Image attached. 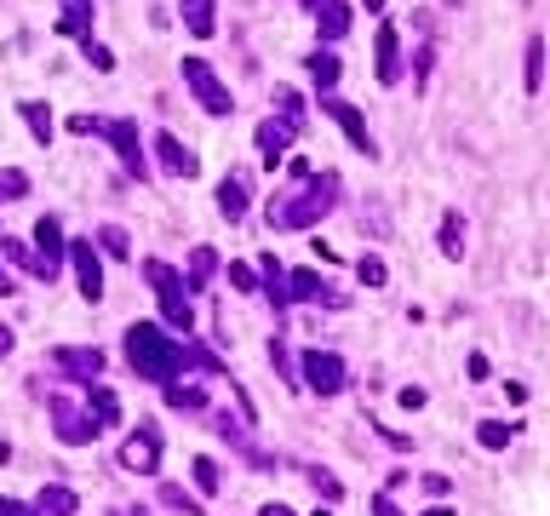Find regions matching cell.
I'll return each mask as SVG.
<instances>
[{"mask_svg":"<svg viewBox=\"0 0 550 516\" xmlns=\"http://www.w3.org/2000/svg\"><path fill=\"white\" fill-rule=\"evenodd\" d=\"M127 362L138 379H155V385H172L184 367H218V356H207L201 344H172L161 327H149V321H138L127 327Z\"/></svg>","mask_w":550,"mask_h":516,"instance_id":"6da1fadb","label":"cell"},{"mask_svg":"<svg viewBox=\"0 0 550 516\" xmlns=\"http://www.w3.org/2000/svg\"><path fill=\"white\" fill-rule=\"evenodd\" d=\"M333 201H338V178L333 172H310V178H298V190L275 195L264 218H270V230H310L333 213Z\"/></svg>","mask_w":550,"mask_h":516,"instance_id":"7a4b0ae2","label":"cell"},{"mask_svg":"<svg viewBox=\"0 0 550 516\" xmlns=\"http://www.w3.org/2000/svg\"><path fill=\"white\" fill-rule=\"evenodd\" d=\"M144 276H149V287L161 293V316H167L172 327H184V333H190V327H195V304H190V281H184L178 270H172V264H161V258H149V264H144Z\"/></svg>","mask_w":550,"mask_h":516,"instance_id":"3957f363","label":"cell"},{"mask_svg":"<svg viewBox=\"0 0 550 516\" xmlns=\"http://www.w3.org/2000/svg\"><path fill=\"white\" fill-rule=\"evenodd\" d=\"M46 413H52V430H58V442H69V448H81V442H92L104 425L92 419V408H86V396H52L46 402Z\"/></svg>","mask_w":550,"mask_h":516,"instance_id":"277c9868","label":"cell"},{"mask_svg":"<svg viewBox=\"0 0 550 516\" xmlns=\"http://www.w3.org/2000/svg\"><path fill=\"white\" fill-rule=\"evenodd\" d=\"M178 75H184V86H190L195 98H201V109H207V115H230V109H235L230 86L212 75V64H201V58H184V69H178Z\"/></svg>","mask_w":550,"mask_h":516,"instance_id":"5b68a950","label":"cell"},{"mask_svg":"<svg viewBox=\"0 0 550 516\" xmlns=\"http://www.w3.org/2000/svg\"><path fill=\"white\" fill-rule=\"evenodd\" d=\"M304 385L316 396H338L344 390V356L338 350H304Z\"/></svg>","mask_w":550,"mask_h":516,"instance_id":"8992f818","label":"cell"},{"mask_svg":"<svg viewBox=\"0 0 550 516\" xmlns=\"http://www.w3.org/2000/svg\"><path fill=\"white\" fill-rule=\"evenodd\" d=\"M98 132L109 138V144H115L121 149V161H127V172H132V178H144V138H138V127H132V121H98Z\"/></svg>","mask_w":550,"mask_h":516,"instance_id":"52a82bcc","label":"cell"},{"mask_svg":"<svg viewBox=\"0 0 550 516\" xmlns=\"http://www.w3.org/2000/svg\"><path fill=\"white\" fill-rule=\"evenodd\" d=\"M69 264H75V281H81V299H86V304H98V299H104L98 247H92V241H69Z\"/></svg>","mask_w":550,"mask_h":516,"instance_id":"ba28073f","label":"cell"},{"mask_svg":"<svg viewBox=\"0 0 550 516\" xmlns=\"http://www.w3.org/2000/svg\"><path fill=\"white\" fill-rule=\"evenodd\" d=\"M35 247H41V258H46V281H58V270H64V258H69V241H64V224H58L52 213L35 224Z\"/></svg>","mask_w":550,"mask_h":516,"instance_id":"9c48e42d","label":"cell"},{"mask_svg":"<svg viewBox=\"0 0 550 516\" xmlns=\"http://www.w3.org/2000/svg\"><path fill=\"white\" fill-rule=\"evenodd\" d=\"M373 69H379V81L384 86H396L401 81V41H396V29H379V35H373Z\"/></svg>","mask_w":550,"mask_h":516,"instance_id":"30bf717a","label":"cell"},{"mask_svg":"<svg viewBox=\"0 0 550 516\" xmlns=\"http://www.w3.org/2000/svg\"><path fill=\"white\" fill-rule=\"evenodd\" d=\"M321 109H327V115L338 121V127H344V138H350L356 149H367V155L379 149V144H373V132H367V121H361V109H350V104H338L333 92H327V98H321Z\"/></svg>","mask_w":550,"mask_h":516,"instance_id":"8fae6325","label":"cell"},{"mask_svg":"<svg viewBox=\"0 0 550 516\" xmlns=\"http://www.w3.org/2000/svg\"><path fill=\"white\" fill-rule=\"evenodd\" d=\"M121 465H127V471H155V465H161V436H155L149 425L144 430H132V442L127 448H121Z\"/></svg>","mask_w":550,"mask_h":516,"instance_id":"7c38bea8","label":"cell"},{"mask_svg":"<svg viewBox=\"0 0 550 516\" xmlns=\"http://www.w3.org/2000/svg\"><path fill=\"white\" fill-rule=\"evenodd\" d=\"M293 121H264V127H258V155H264V167H281V155H287V144H293Z\"/></svg>","mask_w":550,"mask_h":516,"instance_id":"4fadbf2b","label":"cell"},{"mask_svg":"<svg viewBox=\"0 0 550 516\" xmlns=\"http://www.w3.org/2000/svg\"><path fill=\"white\" fill-rule=\"evenodd\" d=\"M52 362L64 367V373H75V379H98V373H104V350H81V344H64Z\"/></svg>","mask_w":550,"mask_h":516,"instance_id":"5bb4252c","label":"cell"},{"mask_svg":"<svg viewBox=\"0 0 550 516\" xmlns=\"http://www.w3.org/2000/svg\"><path fill=\"white\" fill-rule=\"evenodd\" d=\"M155 155H161V167L172 172V178H195V172H201V167H195V155L184 149L172 132H161V138H155Z\"/></svg>","mask_w":550,"mask_h":516,"instance_id":"9a60e30c","label":"cell"},{"mask_svg":"<svg viewBox=\"0 0 550 516\" xmlns=\"http://www.w3.org/2000/svg\"><path fill=\"white\" fill-rule=\"evenodd\" d=\"M178 18H184V29H190L195 41L218 35V12H212V0H178Z\"/></svg>","mask_w":550,"mask_h":516,"instance_id":"2e32d148","label":"cell"},{"mask_svg":"<svg viewBox=\"0 0 550 516\" xmlns=\"http://www.w3.org/2000/svg\"><path fill=\"white\" fill-rule=\"evenodd\" d=\"M310 6H316V23H321L327 41H344V35H350V6H344V0H310Z\"/></svg>","mask_w":550,"mask_h":516,"instance_id":"e0dca14e","label":"cell"},{"mask_svg":"<svg viewBox=\"0 0 550 516\" xmlns=\"http://www.w3.org/2000/svg\"><path fill=\"white\" fill-rule=\"evenodd\" d=\"M86 408H92V419H98V425L109 430V425H121V396L109 385H92L86 390Z\"/></svg>","mask_w":550,"mask_h":516,"instance_id":"ac0fdd59","label":"cell"},{"mask_svg":"<svg viewBox=\"0 0 550 516\" xmlns=\"http://www.w3.org/2000/svg\"><path fill=\"white\" fill-rule=\"evenodd\" d=\"M35 511H41V516H75V511H81V499H75L69 488H41Z\"/></svg>","mask_w":550,"mask_h":516,"instance_id":"d6986e66","label":"cell"},{"mask_svg":"<svg viewBox=\"0 0 550 516\" xmlns=\"http://www.w3.org/2000/svg\"><path fill=\"white\" fill-rule=\"evenodd\" d=\"M218 207H224V218L235 224V218L247 213V178H224V184H218Z\"/></svg>","mask_w":550,"mask_h":516,"instance_id":"ffe728a7","label":"cell"},{"mask_svg":"<svg viewBox=\"0 0 550 516\" xmlns=\"http://www.w3.org/2000/svg\"><path fill=\"white\" fill-rule=\"evenodd\" d=\"M212 270H218V253H212V247H195V253H190V276H184V281H190V293L207 287Z\"/></svg>","mask_w":550,"mask_h":516,"instance_id":"44dd1931","label":"cell"},{"mask_svg":"<svg viewBox=\"0 0 550 516\" xmlns=\"http://www.w3.org/2000/svg\"><path fill=\"white\" fill-rule=\"evenodd\" d=\"M310 75H316V86H321V98H327V92L338 86V75H344V69H338V58H333V52H316V58H310Z\"/></svg>","mask_w":550,"mask_h":516,"instance_id":"7402d4cb","label":"cell"},{"mask_svg":"<svg viewBox=\"0 0 550 516\" xmlns=\"http://www.w3.org/2000/svg\"><path fill=\"white\" fill-rule=\"evenodd\" d=\"M167 402H172V408H184V413H201V408H207V390H201V385H167Z\"/></svg>","mask_w":550,"mask_h":516,"instance_id":"603a6c76","label":"cell"},{"mask_svg":"<svg viewBox=\"0 0 550 516\" xmlns=\"http://www.w3.org/2000/svg\"><path fill=\"white\" fill-rule=\"evenodd\" d=\"M476 442L499 453V448H510V442H516V430H510V425H499V419H482V425H476Z\"/></svg>","mask_w":550,"mask_h":516,"instance_id":"cb8c5ba5","label":"cell"},{"mask_svg":"<svg viewBox=\"0 0 550 516\" xmlns=\"http://www.w3.org/2000/svg\"><path fill=\"white\" fill-rule=\"evenodd\" d=\"M23 109V121H29V132L41 138V144H52V109L46 104H18Z\"/></svg>","mask_w":550,"mask_h":516,"instance_id":"d4e9b609","label":"cell"},{"mask_svg":"<svg viewBox=\"0 0 550 516\" xmlns=\"http://www.w3.org/2000/svg\"><path fill=\"white\" fill-rule=\"evenodd\" d=\"M0 253H6V258H18L29 276H41V281H46V258H41V253H29L23 241H0Z\"/></svg>","mask_w":550,"mask_h":516,"instance_id":"484cf974","label":"cell"},{"mask_svg":"<svg viewBox=\"0 0 550 516\" xmlns=\"http://www.w3.org/2000/svg\"><path fill=\"white\" fill-rule=\"evenodd\" d=\"M539 86H545V41L533 35L527 41V92H539Z\"/></svg>","mask_w":550,"mask_h":516,"instance_id":"4316f807","label":"cell"},{"mask_svg":"<svg viewBox=\"0 0 550 516\" xmlns=\"http://www.w3.org/2000/svg\"><path fill=\"white\" fill-rule=\"evenodd\" d=\"M442 253H447V258H459V253H464V224H459V213H447V218H442Z\"/></svg>","mask_w":550,"mask_h":516,"instance_id":"83f0119b","label":"cell"},{"mask_svg":"<svg viewBox=\"0 0 550 516\" xmlns=\"http://www.w3.org/2000/svg\"><path fill=\"white\" fill-rule=\"evenodd\" d=\"M98 247H104V253H109V258H127V253H132V241H127V230H115V224H104V230H98Z\"/></svg>","mask_w":550,"mask_h":516,"instance_id":"f1b7e54d","label":"cell"},{"mask_svg":"<svg viewBox=\"0 0 550 516\" xmlns=\"http://www.w3.org/2000/svg\"><path fill=\"white\" fill-rule=\"evenodd\" d=\"M356 276H361V287H384V281H390V270H384L379 258H361V264H356Z\"/></svg>","mask_w":550,"mask_h":516,"instance_id":"f546056e","label":"cell"},{"mask_svg":"<svg viewBox=\"0 0 550 516\" xmlns=\"http://www.w3.org/2000/svg\"><path fill=\"white\" fill-rule=\"evenodd\" d=\"M190 471H195V488H201V493H218V465H212V459H195Z\"/></svg>","mask_w":550,"mask_h":516,"instance_id":"4dcf8cb0","label":"cell"},{"mask_svg":"<svg viewBox=\"0 0 550 516\" xmlns=\"http://www.w3.org/2000/svg\"><path fill=\"white\" fill-rule=\"evenodd\" d=\"M23 190H29V178H23V172H12V167L0 172V195H6V201H18Z\"/></svg>","mask_w":550,"mask_h":516,"instance_id":"1f68e13d","label":"cell"},{"mask_svg":"<svg viewBox=\"0 0 550 516\" xmlns=\"http://www.w3.org/2000/svg\"><path fill=\"white\" fill-rule=\"evenodd\" d=\"M310 482H316V493H321V499H344V488H338V476H333V471H310Z\"/></svg>","mask_w":550,"mask_h":516,"instance_id":"d6a6232c","label":"cell"},{"mask_svg":"<svg viewBox=\"0 0 550 516\" xmlns=\"http://www.w3.org/2000/svg\"><path fill=\"white\" fill-rule=\"evenodd\" d=\"M86 46V64L92 69H115V58H109V46H98V41H81Z\"/></svg>","mask_w":550,"mask_h":516,"instance_id":"836d02e7","label":"cell"},{"mask_svg":"<svg viewBox=\"0 0 550 516\" xmlns=\"http://www.w3.org/2000/svg\"><path fill=\"white\" fill-rule=\"evenodd\" d=\"M230 287H241V293H253L258 287V276L247 270V264H230Z\"/></svg>","mask_w":550,"mask_h":516,"instance_id":"e575fe53","label":"cell"},{"mask_svg":"<svg viewBox=\"0 0 550 516\" xmlns=\"http://www.w3.org/2000/svg\"><path fill=\"white\" fill-rule=\"evenodd\" d=\"M270 362L281 367V379H293V362H287V344H281V339H270Z\"/></svg>","mask_w":550,"mask_h":516,"instance_id":"d590c367","label":"cell"},{"mask_svg":"<svg viewBox=\"0 0 550 516\" xmlns=\"http://www.w3.org/2000/svg\"><path fill=\"white\" fill-rule=\"evenodd\" d=\"M396 402H401V408H413V413H419V408H424V390H419V385H407Z\"/></svg>","mask_w":550,"mask_h":516,"instance_id":"8d00e7d4","label":"cell"},{"mask_svg":"<svg viewBox=\"0 0 550 516\" xmlns=\"http://www.w3.org/2000/svg\"><path fill=\"white\" fill-rule=\"evenodd\" d=\"M424 493H436V499H442V493H453V482H447V476H424Z\"/></svg>","mask_w":550,"mask_h":516,"instance_id":"74e56055","label":"cell"},{"mask_svg":"<svg viewBox=\"0 0 550 516\" xmlns=\"http://www.w3.org/2000/svg\"><path fill=\"white\" fill-rule=\"evenodd\" d=\"M505 402H510V408H522V402H527V385L510 379V385H505Z\"/></svg>","mask_w":550,"mask_h":516,"instance_id":"f35d334b","label":"cell"},{"mask_svg":"<svg viewBox=\"0 0 550 516\" xmlns=\"http://www.w3.org/2000/svg\"><path fill=\"white\" fill-rule=\"evenodd\" d=\"M161 499H167V505H172V511H190V516H195V505H190V499H184V493H178V488H167V493H161Z\"/></svg>","mask_w":550,"mask_h":516,"instance_id":"ab89813d","label":"cell"},{"mask_svg":"<svg viewBox=\"0 0 550 516\" xmlns=\"http://www.w3.org/2000/svg\"><path fill=\"white\" fill-rule=\"evenodd\" d=\"M373 516H401V511H396V499H384V493H379V499H373Z\"/></svg>","mask_w":550,"mask_h":516,"instance_id":"60d3db41","label":"cell"},{"mask_svg":"<svg viewBox=\"0 0 550 516\" xmlns=\"http://www.w3.org/2000/svg\"><path fill=\"white\" fill-rule=\"evenodd\" d=\"M12 344H18V339H12V327L0 321V362H6V356H12Z\"/></svg>","mask_w":550,"mask_h":516,"instance_id":"b9f144b4","label":"cell"},{"mask_svg":"<svg viewBox=\"0 0 550 516\" xmlns=\"http://www.w3.org/2000/svg\"><path fill=\"white\" fill-rule=\"evenodd\" d=\"M0 516H35V511H23L18 499H0Z\"/></svg>","mask_w":550,"mask_h":516,"instance_id":"7bdbcfd3","label":"cell"},{"mask_svg":"<svg viewBox=\"0 0 550 516\" xmlns=\"http://www.w3.org/2000/svg\"><path fill=\"white\" fill-rule=\"evenodd\" d=\"M64 12H92V0H64Z\"/></svg>","mask_w":550,"mask_h":516,"instance_id":"ee69618b","label":"cell"},{"mask_svg":"<svg viewBox=\"0 0 550 516\" xmlns=\"http://www.w3.org/2000/svg\"><path fill=\"white\" fill-rule=\"evenodd\" d=\"M258 516H293V511H287V505H264Z\"/></svg>","mask_w":550,"mask_h":516,"instance_id":"f6af8a7d","label":"cell"},{"mask_svg":"<svg viewBox=\"0 0 550 516\" xmlns=\"http://www.w3.org/2000/svg\"><path fill=\"white\" fill-rule=\"evenodd\" d=\"M0 293H12V270H6V264H0Z\"/></svg>","mask_w":550,"mask_h":516,"instance_id":"bcb514c9","label":"cell"},{"mask_svg":"<svg viewBox=\"0 0 550 516\" xmlns=\"http://www.w3.org/2000/svg\"><path fill=\"white\" fill-rule=\"evenodd\" d=\"M361 6H367V12H384V0H361Z\"/></svg>","mask_w":550,"mask_h":516,"instance_id":"7dc6e473","label":"cell"}]
</instances>
